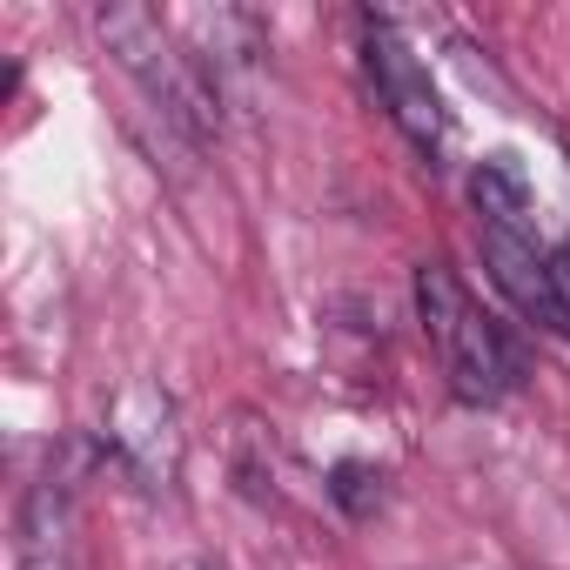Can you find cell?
Here are the masks:
<instances>
[{
    "instance_id": "cell-1",
    "label": "cell",
    "mask_w": 570,
    "mask_h": 570,
    "mask_svg": "<svg viewBox=\"0 0 570 570\" xmlns=\"http://www.w3.org/2000/svg\"><path fill=\"white\" fill-rule=\"evenodd\" d=\"M95 35L101 48L115 55V68L148 95V108L188 135V141H208L215 135V81L195 68V55H181L161 28L155 8H141V0H108V8L95 14Z\"/></svg>"
},
{
    "instance_id": "cell-2",
    "label": "cell",
    "mask_w": 570,
    "mask_h": 570,
    "mask_svg": "<svg viewBox=\"0 0 570 570\" xmlns=\"http://www.w3.org/2000/svg\"><path fill=\"white\" fill-rule=\"evenodd\" d=\"M416 323L456 390V403H497L503 390H517V350L510 336L470 303V289L456 282L450 262H423L416 268Z\"/></svg>"
},
{
    "instance_id": "cell-3",
    "label": "cell",
    "mask_w": 570,
    "mask_h": 570,
    "mask_svg": "<svg viewBox=\"0 0 570 570\" xmlns=\"http://www.w3.org/2000/svg\"><path fill=\"white\" fill-rule=\"evenodd\" d=\"M363 68H370L376 101L390 108V121L410 135V148H416L423 161H443V148H450L443 95L430 88V68L410 55V41H403L390 21H376V14H363Z\"/></svg>"
},
{
    "instance_id": "cell-4",
    "label": "cell",
    "mask_w": 570,
    "mask_h": 570,
    "mask_svg": "<svg viewBox=\"0 0 570 570\" xmlns=\"http://www.w3.org/2000/svg\"><path fill=\"white\" fill-rule=\"evenodd\" d=\"M101 450L141 490H175V476H181V410H175V396L161 383H128L108 403Z\"/></svg>"
},
{
    "instance_id": "cell-5",
    "label": "cell",
    "mask_w": 570,
    "mask_h": 570,
    "mask_svg": "<svg viewBox=\"0 0 570 570\" xmlns=\"http://www.w3.org/2000/svg\"><path fill=\"white\" fill-rule=\"evenodd\" d=\"M476 248H483V268H490L497 289L510 296L517 316H530V323L550 330V336H570V289H563V275L543 262V248H537L523 228L483 222V228H476Z\"/></svg>"
},
{
    "instance_id": "cell-6",
    "label": "cell",
    "mask_w": 570,
    "mask_h": 570,
    "mask_svg": "<svg viewBox=\"0 0 570 570\" xmlns=\"http://www.w3.org/2000/svg\"><path fill=\"white\" fill-rule=\"evenodd\" d=\"M470 202L483 208V222L523 228V215H530V181H523L517 155H483V161L470 168Z\"/></svg>"
},
{
    "instance_id": "cell-7",
    "label": "cell",
    "mask_w": 570,
    "mask_h": 570,
    "mask_svg": "<svg viewBox=\"0 0 570 570\" xmlns=\"http://www.w3.org/2000/svg\"><path fill=\"white\" fill-rule=\"evenodd\" d=\"M68 503H75V483L48 463V470L28 483V497H21V550H28V557H35V550H61Z\"/></svg>"
},
{
    "instance_id": "cell-8",
    "label": "cell",
    "mask_w": 570,
    "mask_h": 570,
    "mask_svg": "<svg viewBox=\"0 0 570 570\" xmlns=\"http://www.w3.org/2000/svg\"><path fill=\"white\" fill-rule=\"evenodd\" d=\"M330 497L343 503V517H376L383 510V470L376 463H336L330 470Z\"/></svg>"
},
{
    "instance_id": "cell-9",
    "label": "cell",
    "mask_w": 570,
    "mask_h": 570,
    "mask_svg": "<svg viewBox=\"0 0 570 570\" xmlns=\"http://www.w3.org/2000/svg\"><path fill=\"white\" fill-rule=\"evenodd\" d=\"M21 570H75L61 550H35V557H21Z\"/></svg>"
},
{
    "instance_id": "cell-10",
    "label": "cell",
    "mask_w": 570,
    "mask_h": 570,
    "mask_svg": "<svg viewBox=\"0 0 570 570\" xmlns=\"http://www.w3.org/2000/svg\"><path fill=\"white\" fill-rule=\"evenodd\" d=\"M181 570H222V563H208V557H195V563H181Z\"/></svg>"
},
{
    "instance_id": "cell-11",
    "label": "cell",
    "mask_w": 570,
    "mask_h": 570,
    "mask_svg": "<svg viewBox=\"0 0 570 570\" xmlns=\"http://www.w3.org/2000/svg\"><path fill=\"white\" fill-rule=\"evenodd\" d=\"M557 275H563V289H570V268H557Z\"/></svg>"
}]
</instances>
